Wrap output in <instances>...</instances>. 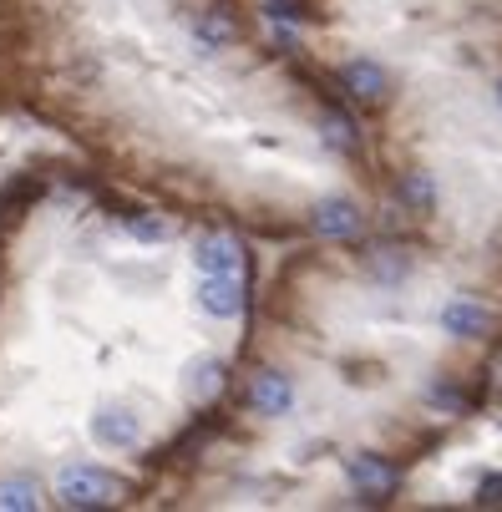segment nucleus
<instances>
[{"mask_svg": "<svg viewBox=\"0 0 502 512\" xmlns=\"http://www.w3.org/2000/svg\"><path fill=\"white\" fill-rule=\"evenodd\" d=\"M56 502L71 507V512H92V507H112L122 502V482L107 472V467H92V462H71L56 472Z\"/></svg>", "mask_w": 502, "mask_h": 512, "instance_id": "nucleus-1", "label": "nucleus"}, {"mask_svg": "<svg viewBox=\"0 0 502 512\" xmlns=\"http://www.w3.org/2000/svg\"><path fill=\"white\" fill-rule=\"evenodd\" d=\"M92 436H97V447H107V452H132L142 442V416L132 406H102L92 416Z\"/></svg>", "mask_w": 502, "mask_h": 512, "instance_id": "nucleus-2", "label": "nucleus"}, {"mask_svg": "<svg viewBox=\"0 0 502 512\" xmlns=\"http://www.w3.org/2000/svg\"><path fill=\"white\" fill-rule=\"evenodd\" d=\"M198 310L213 320L244 315V279L239 274H198Z\"/></svg>", "mask_w": 502, "mask_h": 512, "instance_id": "nucleus-3", "label": "nucleus"}, {"mask_svg": "<svg viewBox=\"0 0 502 512\" xmlns=\"http://www.w3.org/2000/svg\"><path fill=\"white\" fill-rule=\"evenodd\" d=\"M345 477H350V487L361 492V502H381L401 477H396V467L386 462V457H376V452H355L350 462H345Z\"/></svg>", "mask_w": 502, "mask_h": 512, "instance_id": "nucleus-4", "label": "nucleus"}, {"mask_svg": "<svg viewBox=\"0 0 502 512\" xmlns=\"http://www.w3.org/2000/svg\"><path fill=\"white\" fill-rule=\"evenodd\" d=\"M310 229H315L320 239L340 244V239H355V234H361L366 218H361V208H355L350 198H320L315 213H310Z\"/></svg>", "mask_w": 502, "mask_h": 512, "instance_id": "nucleus-5", "label": "nucleus"}, {"mask_svg": "<svg viewBox=\"0 0 502 512\" xmlns=\"http://www.w3.org/2000/svg\"><path fill=\"white\" fill-rule=\"evenodd\" d=\"M340 87H345L355 102H381V97L391 92V71H386L381 61H371V56H350V61L340 66Z\"/></svg>", "mask_w": 502, "mask_h": 512, "instance_id": "nucleus-6", "label": "nucleus"}, {"mask_svg": "<svg viewBox=\"0 0 502 512\" xmlns=\"http://www.w3.org/2000/svg\"><path fill=\"white\" fill-rule=\"evenodd\" d=\"M442 335H452V340H482V335H492V310L482 300L457 295V300L442 305Z\"/></svg>", "mask_w": 502, "mask_h": 512, "instance_id": "nucleus-7", "label": "nucleus"}, {"mask_svg": "<svg viewBox=\"0 0 502 512\" xmlns=\"http://www.w3.org/2000/svg\"><path fill=\"white\" fill-rule=\"evenodd\" d=\"M249 406L259 416H290L295 406V381L284 376V371H259L254 386H249Z\"/></svg>", "mask_w": 502, "mask_h": 512, "instance_id": "nucleus-8", "label": "nucleus"}, {"mask_svg": "<svg viewBox=\"0 0 502 512\" xmlns=\"http://www.w3.org/2000/svg\"><path fill=\"white\" fill-rule=\"evenodd\" d=\"M193 264H198V274H239L244 249L229 234H208V239L193 244Z\"/></svg>", "mask_w": 502, "mask_h": 512, "instance_id": "nucleus-9", "label": "nucleus"}, {"mask_svg": "<svg viewBox=\"0 0 502 512\" xmlns=\"http://www.w3.org/2000/svg\"><path fill=\"white\" fill-rule=\"evenodd\" d=\"M193 41H198L203 51H224V46L239 41V26H234V16H224V11H193Z\"/></svg>", "mask_w": 502, "mask_h": 512, "instance_id": "nucleus-10", "label": "nucleus"}, {"mask_svg": "<svg viewBox=\"0 0 502 512\" xmlns=\"http://www.w3.org/2000/svg\"><path fill=\"white\" fill-rule=\"evenodd\" d=\"M183 391H188L193 401L219 396V391H224V360H219V355H198L188 371H183Z\"/></svg>", "mask_w": 502, "mask_h": 512, "instance_id": "nucleus-11", "label": "nucleus"}, {"mask_svg": "<svg viewBox=\"0 0 502 512\" xmlns=\"http://www.w3.org/2000/svg\"><path fill=\"white\" fill-rule=\"evenodd\" d=\"M41 502L46 497L36 477H0V512H36Z\"/></svg>", "mask_w": 502, "mask_h": 512, "instance_id": "nucleus-12", "label": "nucleus"}, {"mask_svg": "<svg viewBox=\"0 0 502 512\" xmlns=\"http://www.w3.org/2000/svg\"><path fill=\"white\" fill-rule=\"evenodd\" d=\"M401 203L411 213H432L437 208V178L432 173H406L401 178Z\"/></svg>", "mask_w": 502, "mask_h": 512, "instance_id": "nucleus-13", "label": "nucleus"}, {"mask_svg": "<svg viewBox=\"0 0 502 512\" xmlns=\"http://www.w3.org/2000/svg\"><path fill=\"white\" fill-rule=\"evenodd\" d=\"M127 234L137 239V244H163L168 239V224L158 213H137V218H127Z\"/></svg>", "mask_w": 502, "mask_h": 512, "instance_id": "nucleus-14", "label": "nucleus"}, {"mask_svg": "<svg viewBox=\"0 0 502 512\" xmlns=\"http://www.w3.org/2000/svg\"><path fill=\"white\" fill-rule=\"evenodd\" d=\"M477 507H502V472L477 482Z\"/></svg>", "mask_w": 502, "mask_h": 512, "instance_id": "nucleus-15", "label": "nucleus"}, {"mask_svg": "<svg viewBox=\"0 0 502 512\" xmlns=\"http://www.w3.org/2000/svg\"><path fill=\"white\" fill-rule=\"evenodd\" d=\"M371 274L391 284V279H401V274H406V259H376V264H371Z\"/></svg>", "mask_w": 502, "mask_h": 512, "instance_id": "nucleus-16", "label": "nucleus"}, {"mask_svg": "<svg viewBox=\"0 0 502 512\" xmlns=\"http://www.w3.org/2000/svg\"><path fill=\"white\" fill-rule=\"evenodd\" d=\"M497 107H502V82H497Z\"/></svg>", "mask_w": 502, "mask_h": 512, "instance_id": "nucleus-17", "label": "nucleus"}]
</instances>
